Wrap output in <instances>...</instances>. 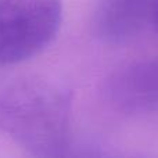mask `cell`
Returning <instances> with one entry per match:
<instances>
[{"mask_svg":"<svg viewBox=\"0 0 158 158\" xmlns=\"http://www.w3.org/2000/svg\"><path fill=\"white\" fill-rule=\"evenodd\" d=\"M71 108V92L58 82L21 78L0 93V132L32 156H63L69 144Z\"/></svg>","mask_w":158,"mask_h":158,"instance_id":"6da1fadb","label":"cell"},{"mask_svg":"<svg viewBox=\"0 0 158 158\" xmlns=\"http://www.w3.org/2000/svg\"><path fill=\"white\" fill-rule=\"evenodd\" d=\"M157 15L158 0H98L92 31L101 43L123 44L154 28Z\"/></svg>","mask_w":158,"mask_h":158,"instance_id":"3957f363","label":"cell"},{"mask_svg":"<svg viewBox=\"0 0 158 158\" xmlns=\"http://www.w3.org/2000/svg\"><path fill=\"white\" fill-rule=\"evenodd\" d=\"M107 101L118 111H158V58L128 64L114 71L104 85Z\"/></svg>","mask_w":158,"mask_h":158,"instance_id":"277c9868","label":"cell"},{"mask_svg":"<svg viewBox=\"0 0 158 158\" xmlns=\"http://www.w3.org/2000/svg\"><path fill=\"white\" fill-rule=\"evenodd\" d=\"M154 29L158 32V15H157V19H156V25H154Z\"/></svg>","mask_w":158,"mask_h":158,"instance_id":"5b68a950","label":"cell"},{"mask_svg":"<svg viewBox=\"0 0 158 158\" xmlns=\"http://www.w3.org/2000/svg\"><path fill=\"white\" fill-rule=\"evenodd\" d=\"M63 0H0V64L38 56L57 38Z\"/></svg>","mask_w":158,"mask_h":158,"instance_id":"7a4b0ae2","label":"cell"}]
</instances>
